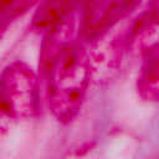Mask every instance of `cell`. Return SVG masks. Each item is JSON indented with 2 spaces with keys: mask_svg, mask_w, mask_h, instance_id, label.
Here are the masks:
<instances>
[{
  "mask_svg": "<svg viewBox=\"0 0 159 159\" xmlns=\"http://www.w3.org/2000/svg\"><path fill=\"white\" fill-rule=\"evenodd\" d=\"M119 22V21H118ZM117 24L109 27L107 31L97 36L96 42L87 50L88 62L91 70V81L96 83H108L117 75L120 67L124 42L128 43V37L120 30H117Z\"/></svg>",
  "mask_w": 159,
  "mask_h": 159,
  "instance_id": "3957f363",
  "label": "cell"
},
{
  "mask_svg": "<svg viewBox=\"0 0 159 159\" xmlns=\"http://www.w3.org/2000/svg\"><path fill=\"white\" fill-rule=\"evenodd\" d=\"M12 119L6 116L1 109H0V140L6 135V133L9 132V128H10V122Z\"/></svg>",
  "mask_w": 159,
  "mask_h": 159,
  "instance_id": "ba28073f",
  "label": "cell"
},
{
  "mask_svg": "<svg viewBox=\"0 0 159 159\" xmlns=\"http://www.w3.org/2000/svg\"><path fill=\"white\" fill-rule=\"evenodd\" d=\"M48 104L52 116L63 124L80 113L91 82L87 48L72 43L47 66Z\"/></svg>",
  "mask_w": 159,
  "mask_h": 159,
  "instance_id": "6da1fadb",
  "label": "cell"
},
{
  "mask_svg": "<svg viewBox=\"0 0 159 159\" xmlns=\"http://www.w3.org/2000/svg\"><path fill=\"white\" fill-rule=\"evenodd\" d=\"M10 5H11L10 2H0V37H1V34L6 30L9 24L10 16L6 14V10L7 7H10Z\"/></svg>",
  "mask_w": 159,
  "mask_h": 159,
  "instance_id": "52a82bcc",
  "label": "cell"
},
{
  "mask_svg": "<svg viewBox=\"0 0 159 159\" xmlns=\"http://www.w3.org/2000/svg\"><path fill=\"white\" fill-rule=\"evenodd\" d=\"M134 4L127 1H94L87 4L82 15V31L87 39H96L129 12Z\"/></svg>",
  "mask_w": 159,
  "mask_h": 159,
  "instance_id": "277c9868",
  "label": "cell"
},
{
  "mask_svg": "<svg viewBox=\"0 0 159 159\" xmlns=\"http://www.w3.org/2000/svg\"><path fill=\"white\" fill-rule=\"evenodd\" d=\"M137 89L139 96L148 102H157L159 97L158 82V62L157 53L144 60V66L137 81Z\"/></svg>",
  "mask_w": 159,
  "mask_h": 159,
  "instance_id": "8992f818",
  "label": "cell"
},
{
  "mask_svg": "<svg viewBox=\"0 0 159 159\" xmlns=\"http://www.w3.org/2000/svg\"><path fill=\"white\" fill-rule=\"evenodd\" d=\"M39 108V82L31 66L12 61L0 75V109L11 119H30Z\"/></svg>",
  "mask_w": 159,
  "mask_h": 159,
  "instance_id": "7a4b0ae2",
  "label": "cell"
},
{
  "mask_svg": "<svg viewBox=\"0 0 159 159\" xmlns=\"http://www.w3.org/2000/svg\"><path fill=\"white\" fill-rule=\"evenodd\" d=\"M133 32L128 37V48L137 56L145 60L157 53L158 42V19L157 16L147 15L132 27Z\"/></svg>",
  "mask_w": 159,
  "mask_h": 159,
  "instance_id": "5b68a950",
  "label": "cell"
}]
</instances>
